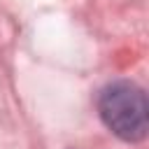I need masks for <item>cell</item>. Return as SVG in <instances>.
<instances>
[{
	"instance_id": "obj_1",
	"label": "cell",
	"mask_w": 149,
	"mask_h": 149,
	"mask_svg": "<svg viewBox=\"0 0 149 149\" xmlns=\"http://www.w3.org/2000/svg\"><path fill=\"white\" fill-rule=\"evenodd\" d=\"M98 112L102 123L126 142H140L149 128V105L144 91L128 79L107 84L98 95Z\"/></svg>"
}]
</instances>
